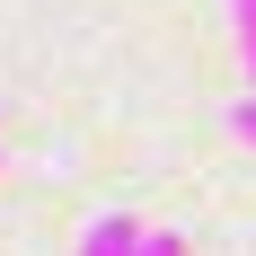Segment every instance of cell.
<instances>
[{"label":"cell","mask_w":256,"mask_h":256,"mask_svg":"<svg viewBox=\"0 0 256 256\" xmlns=\"http://www.w3.org/2000/svg\"><path fill=\"white\" fill-rule=\"evenodd\" d=\"M80 256H142V221L132 212H98L80 230Z\"/></svg>","instance_id":"obj_1"},{"label":"cell","mask_w":256,"mask_h":256,"mask_svg":"<svg viewBox=\"0 0 256 256\" xmlns=\"http://www.w3.org/2000/svg\"><path fill=\"white\" fill-rule=\"evenodd\" d=\"M230 132H238V142H248V150H256V88H248V98L230 106Z\"/></svg>","instance_id":"obj_3"},{"label":"cell","mask_w":256,"mask_h":256,"mask_svg":"<svg viewBox=\"0 0 256 256\" xmlns=\"http://www.w3.org/2000/svg\"><path fill=\"white\" fill-rule=\"evenodd\" d=\"M230 26H238V53H248V80H256V0H230Z\"/></svg>","instance_id":"obj_2"}]
</instances>
